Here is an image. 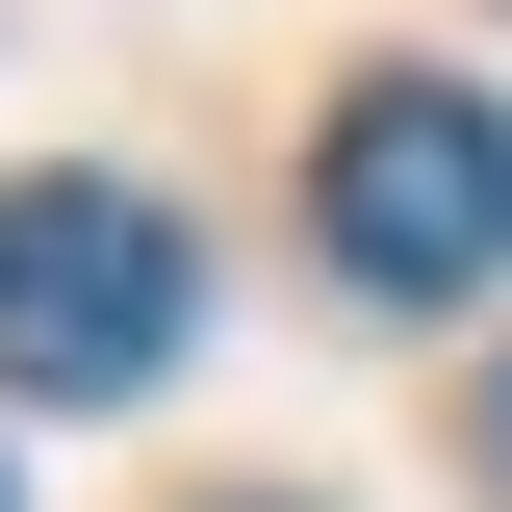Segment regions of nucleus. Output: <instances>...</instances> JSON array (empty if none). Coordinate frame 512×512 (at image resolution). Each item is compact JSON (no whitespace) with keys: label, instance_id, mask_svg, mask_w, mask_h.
<instances>
[{"label":"nucleus","instance_id":"1","mask_svg":"<svg viewBox=\"0 0 512 512\" xmlns=\"http://www.w3.org/2000/svg\"><path fill=\"white\" fill-rule=\"evenodd\" d=\"M308 231H333L359 308H487L512 282V103L487 77H359L333 154H308Z\"/></svg>","mask_w":512,"mask_h":512},{"label":"nucleus","instance_id":"2","mask_svg":"<svg viewBox=\"0 0 512 512\" xmlns=\"http://www.w3.org/2000/svg\"><path fill=\"white\" fill-rule=\"evenodd\" d=\"M180 308H205L180 205L0 180V384H26V410H154V384H180Z\"/></svg>","mask_w":512,"mask_h":512},{"label":"nucleus","instance_id":"3","mask_svg":"<svg viewBox=\"0 0 512 512\" xmlns=\"http://www.w3.org/2000/svg\"><path fill=\"white\" fill-rule=\"evenodd\" d=\"M461 461H487V487H512V359H487V410H461Z\"/></svg>","mask_w":512,"mask_h":512}]
</instances>
